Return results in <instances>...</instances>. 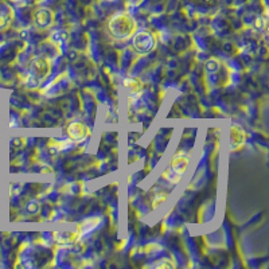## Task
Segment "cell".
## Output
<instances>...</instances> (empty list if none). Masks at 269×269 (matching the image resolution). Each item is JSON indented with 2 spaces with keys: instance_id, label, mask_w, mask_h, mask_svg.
Returning <instances> with one entry per match:
<instances>
[{
  "instance_id": "6da1fadb",
  "label": "cell",
  "mask_w": 269,
  "mask_h": 269,
  "mask_svg": "<svg viewBox=\"0 0 269 269\" xmlns=\"http://www.w3.org/2000/svg\"><path fill=\"white\" fill-rule=\"evenodd\" d=\"M109 30H111L112 35L116 36L117 39H125L134 34V23L131 18H125L123 15H120V17L112 19Z\"/></svg>"
},
{
  "instance_id": "7a4b0ae2",
  "label": "cell",
  "mask_w": 269,
  "mask_h": 269,
  "mask_svg": "<svg viewBox=\"0 0 269 269\" xmlns=\"http://www.w3.org/2000/svg\"><path fill=\"white\" fill-rule=\"evenodd\" d=\"M187 163L188 159L186 156H183L181 153L175 155V158L172 159V162H171L170 167L164 172V178H167L172 183H176V182L181 179L183 171L186 170Z\"/></svg>"
}]
</instances>
